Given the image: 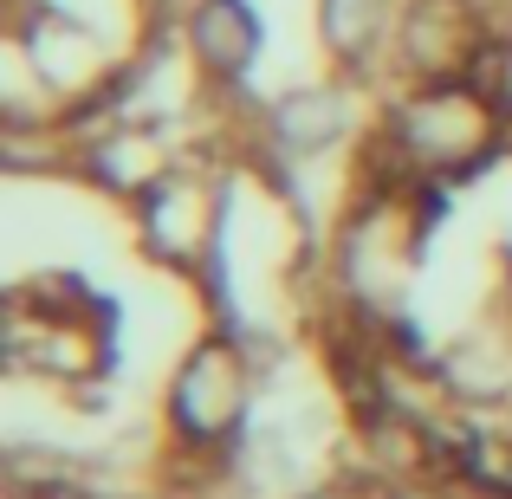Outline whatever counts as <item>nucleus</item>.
I'll list each match as a JSON object with an SVG mask.
<instances>
[{
    "label": "nucleus",
    "mask_w": 512,
    "mask_h": 499,
    "mask_svg": "<svg viewBox=\"0 0 512 499\" xmlns=\"http://www.w3.org/2000/svg\"><path fill=\"white\" fill-rule=\"evenodd\" d=\"M240 409V363L227 357L221 344L201 350L182 370V389H175V415H182L188 435H221Z\"/></svg>",
    "instance_id": "obj_1"
},
{
    "label": "nucleus",
    "mask_w": 512,
    "mask_h": 499,
    "mask_svg": "<svg viewBox=\"0 0 512 499\" xmlns=\"http://www.w3.org/2000/svg\"><path fill=\"white\" fill-rule=\"evenodd\" d=\"M480 137H487V117H480V104L467 98V91H441V98H422V104H415V117H409V150L441 156V163L467 156Z\"/></svg>",
    "instance_id": "obj_2"
},
{
    "label": "nucleus",
    "mask_w": 512,
    "mask_h": 499,
    "mask_svg": "<svg viewBox=\"0 0 512 499\" xmlns=\"http://www.w3.org/2000/svg\"><path fill=\"white\" fill-rule=\"evenodd\" d=\"M344 130V104L331 98V91H299V98L279 104V137L299 143V150H318V143H331Z\"/></svg>",
    "instance_id": "obj_3"
},
{
    "label": "nucleus",
    "mask_w": 512,
    "mask_h": 499,
    "mask_svg": "<svg viewBox=\"0 0 512 499\" xmlns=\"http://www.w3.org/2000/svg\"><path fill=\"white\" fill-rule=\"evenodd\" d=\"M195 39L214 65H240L253 52V20L240 13V0H208L201 20H195Z\"/></svg>",
    "instance_id": "obj_4"
},
{
    "label": "nucleus",
    "mask_w": 512,
    "mask_h": 499,
    "mask_svg": "<svg viewBox=\"0 0 512 499\" xmlns=\"http://www.w3.org/2000/svg\"><path fill=\"white\" fill-rule=\"evenodd\" d=\"M376 13H383V0H325V33L338 39L344 52H357L363 39L376 33Z\"/></svg>",
    "instance_id": "obj_5"
}]
</instances>
